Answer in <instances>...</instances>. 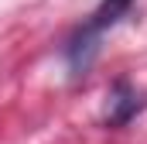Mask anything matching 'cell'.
Segmentation results:
<instances>
[{
  "label": "cell",
  "mask_w": 147,
  "mask_h": 144,
  "mask_svg": "<svg viewBox=\"0 0 147 144\" xmlns=\"http://www.w3.org/2000/svg\"><path fill=\"white\" fill-rule=\"evenodd\" d=\"M144 96L130 86V82H116L110 89V96H106V124L110 127H123V124H130L140 110H144Z\"/></svg>",
  "instance_id": "cell-1"
},
{
  "label": "cell",
  "mask_w": 147,
  "mask_h": 144,
  "mask_svg": "<svg viewBox=\"0 0 147 144\" xmlns=\"http://www.w3.org/2000/svg\"><path fill=\"white\" fill-rule=\"evenodd\" d=\"M134 7V0H103L99 7H96V14H92V21H89V28L92 31H106L110 24H116L127 10Z\"/></svg>",
  "instance_id": "cell-2"
}]
</instances>
